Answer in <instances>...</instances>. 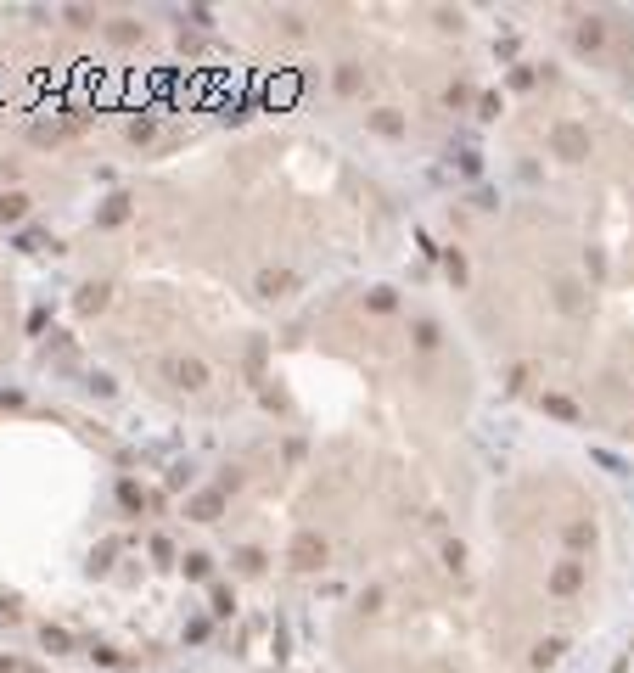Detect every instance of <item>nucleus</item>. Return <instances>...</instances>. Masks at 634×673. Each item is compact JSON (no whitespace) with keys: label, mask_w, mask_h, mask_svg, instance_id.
Listing matches in <instances>:
<instances>
[{"label":"nucleus","mask_w":634,"mask_h":673,"mask_svg":"<svg viewBox=\"0 0 634 673\" xmlns=\"http://www.w3.org/2000/svg\"><path fill=\"white\" fill-rule=\"evenodd\" d=\"M23 214V197H0V219H17Z\"/></svg>","instance_id":"nucleus-1"}]
</instances>
